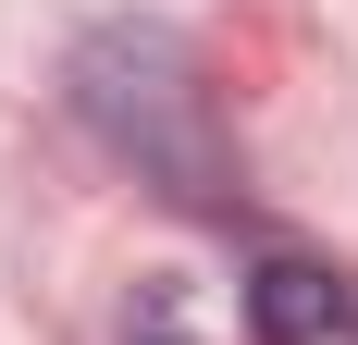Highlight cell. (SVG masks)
<instances>
[{
  "label": "cell",
  "instance_id": "obj_1",
  "mask_svg": "<svg viewBox=\"0 0 358 345\" xmlns=\"http://www.w3.org/2000/svg\"><path fill=\"white\" fill-rule=\"evenodd\" d=\"M62 99H74V124L111 161L136 185H161L173 210H235V136H222V99H210V74H198V50L173 25H148V13L87 25L74 62H62Z\"/></svg>",
  "mask_w": 358,
  "mask_h": 345
},
{
  "label": "cell",
  "instance_id": "obj_2",
  "mask_svg": "<svg viewBox=\"0 0 358 345\" xmlns=\"http://www.w3.org/2000/svg\"><path fill=\"white\" fill-rule=\"evenodd\" d=\"M248 345H358V272L309 247H259L248 259Z\"/></svg>",
  "mask_w": 358,
  "mask_h": 345
},
{
  "label": "cell",
  "instance_id": "obj_3",
  "mask_svg": "<svg viewBox=\"0 0 358 345\" xmlns=\"http://www.w3.org/2000/svg\"><path fill=\"white\" fill-rule=\"evenodd\" d=\"M124 345H210V333H198V309H185L173 284H148L136 309H124Z\"/></svg>",
  "mask_w": 358,
  "mask_h": 345
}]
</instances>
